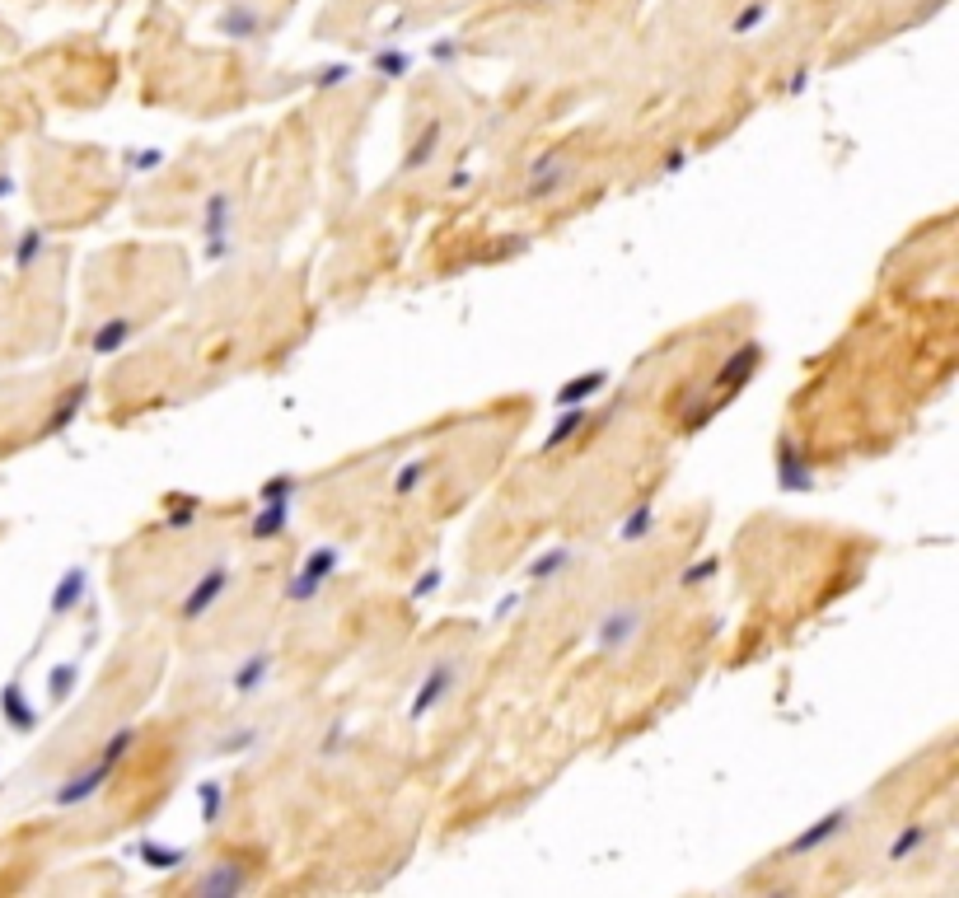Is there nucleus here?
I'll use <instances>...</instances> for the list:
<instances>
[{"label":"nucleus","mask_w":959,"mask_h":898,"mask_svg":"<svg viewBox=\"0 0 959 898\" xmlns=\"http://www.w3.org/2000/svg\"><path fill=\"white\" fill-rule=\"evenodd\" d=\"M641 627H646V603L623 599L614 609H604V618L594 623V650L599 656H623V650H632Z\"/></svg>","instance_id":"obj_1"},{"label":"nucleus","mask_w":959,"mask_h":898,"mask_svg":"<svg viewBox=\"0 0 959 898\" xmlns=\"http://www.w3.org/2000/svg\"><path fill=\"white\" fill-rule=\"evenodd\" d=\"M337 562H342V552H337L333 543L313 548L309 557L290 571V580H286V599H290V603H313V599L323 595V585L337 576Z\"/></svg>","instance_id":"obj_2"},{"label":"nucleus","mask_w":959,"mask_h":898,"mask_svg":"<svg viewBox=\"0 0 959 898\" xmlns=\"http://www.w3.org/2000/svg\"><path fill=\"white\" fill-rule=\"evenodd\" d=\"M852 824H856V810H852V805H838V810L824 814V819H815L809 828H800L796 838H791V842L782 847V856H786V861H805V856H815V852H824L829 842H838L842 833H852Z\"/></svg>","instance_id":"obj_3"},{"label":"nucleus","mask_w":959,"mask_h":898,"mask_svg":"<svg viewBox=\"0 0 959 898\" xmlns=\"http://www.w3.org/2000/svg\"><path fill=\"white\" fill-rule=\"evenodd\" d=\"M459 679H464V660L459 656H445V660H436L431 669H426V679H421V688H417V697H412V721H426L431 711H440L445 702H450V693L459 688Z\"/></svg>","instance_id":"obj_4"},{"label":"nucleus","mask_w":959,"mask_h":898,"mask_svg":"<svg viewBox=\"0 0 959 898\" xmlns=\"http://www.w3.org/2000/svg\"><path fill=\"white\" fill-rule=\"evenodd\" d=\"M118 767H122L118 758L98 754V758L85 767V772H75L71 781H61V787L52 791V805H57V810H80V805H89V800L108 787V777L118 772Z\"/></svg>","instance_id":"obj_5"},{"label":"nucleus","mask_w":959,"mask_h":898,"mask_svg":"<svg viewBox=\"0 0 959 898\" xmlns=\"http://www.w3.org/2000/svg\"><path fill=\"white\" fill-rule=\"evenodd\" d=\"M567 183H571V159L561 155V150H543V155H534V165H529L524 202H548V197H557Z\"/></svg>","instance_id":"obj_6"},{"label":"nucleus","mask_w":959,"mask_h":898,"mask_svg":"<svg viewBox=\"0 0 959 898\" xmlns=\"http://www.w3.org/2000/svg\"><path fill=\"white\" fill-rule=\"evenodd\" d=\"M772 468H777V487H782V492H809V487H815L809 454L791 435H782V445H777V454H772Z\"/></svg>","instance_id":"obj_7"},{"label":"nucleus","mask_w":959,"mask_h":898,"mask_svg":"<svg viewBox=\"0 0 959 898\" xmlns=\"http://www.w3.org/2000/svg\"><path fill=\"white\" fill-rule=\"evenodd\" d=\"M225 585H229V566H225V562H216L211 571H202V580H197L192 590H188V599L178 603V618H183V623H197V618H206V613L220 603Z\"/></svg>","instance_id":"obj_8"},{"label":"nucleus","mask_w":959,"mask_h":898,"mask_svg":"<svg viewBox=\"0 0 959 898\" xmlns=\"http://www.w3.org/2000/svg\"><path fill=\"white\" fill-rule=\"evenodd\" d=\"M758 361H763V347H758L754 337H749V342H739V347H735V351H731V356H725V361H721L716 380H712V384H716V394L725 398V394H735V388H744V384L754 380Z\"/></svg>","instance_id":"obj_9"},{"label":"nucleus","mask_w":959,"mask_h":898,"mask_svg":"<svg viewBox=\"0 0 959 898\" xmlns=\"http://www.w3.org/2000/svg\"><path fill=\"white\" fill-rule=\"evenodd\" d=\"M216 28L225 38H235V42H258L262 34H267V14H262L253 0H229V5L220 10Z\"/></svg>","instance_id":"obj_10"},{"label":"nucleus","mask_w":959,"mask_h":898,"mask_svg":"<svg viewBox=\"0 0 959 898\" xmlns=\"http://www.w3.org/2000/svg\"><path fill=\"white\" fill-rule=\"evenodd\" d=\"M248 885H253V875H248V865H239V861H216L206 875L192 879V889L206 894V898H235Z\"/></svg>","instance_id":"obj_11"},{"label":"nucleus","mask_w":959,"mask_h":898,"mask_svg":"<svg viewBox=\"0 0 959 898\" xmlns=\"http://www.w3.org/2000/svg\"><path fill=\"white\" fill-rule=\"evenodd\" d=\"M85 595H89V571H85V566H71V571L57 580V590H52V613H57V618H61V613H75L80 603H85Z\"/></svg>","instance_id":"obj_12"},{"label":"nucleus","mask_w":959,"mask_h":898,"mask_svg":"<svg viewBox=\"0 0 959 898\" xmlns=\"http://www.w3.org/2000/svg\"><path fill=\"white\" fill-rule=\"evenodd\" d=\"M286 525H290L286 501H262V510L253 515V525H248V538H253V543H276V538L286 533Z\"/></svg>","instance_id":"obj_13"},{"label":"nucleus","mask_w":959,"mask_h":898,"mask_svg":"<svg viewBox=\"0 0 959 898\" xmlns=\"http://www.w3.org/2000/svg\"><path fill=\"white\" fill-rule=\"evenodd\" d=\"M655 525H660L655 501H637L632 510L623 515V525H618V543H646V538L655 533Z\"/></svg>","instance_id":"obj_14"},{"label":"nucleus","mask_w":959,"mask_h":898,"mask_svg":"<svg viewBox=\"0 0 959 898\" xmlns=\"http://www.w3.org/2000/svg\"><path fill=\"white\" fill-rule=\"evenodd\" d=\"M932 838H936V828H932V824H903V828H899V838L889 842L885 861H889V865H903V861H913V856H917V852H922V847H927Z\"/></svg>","instance_id":"obj_15"},{"label":"nucleus","mask_w":959,"mask_h":898,"mask_svg":"<svg viewBox=\"0 0 959 898\" xmlns=\"http://www.w3.org/2000/svg\"><path fill=\"white\" fill-rule=\"evenodd\" d=\"M202 230H206V239H229V230H235V197H229V192H211L206 197Z\"/></svg>","instance_id":"obj_16"},{"label":"nucleus","mask_w":959,"mask_h":898,"mask_svg":"<svg viewBox=\"0 0 959 898\" xmlns=\"http://www.w3.org/2000/svg\"><path fill=\"white\" fill-rule=\"evenodd\" d=\"M131 333H136V323L118 314V319H108L104 328L89 337V347H94V356H112V351H122L127 342H131Z\"/></svg>","instance_id":"obj_17"},{"label":"nucleus","mask_w":959,"mask_h":898,"mask_svg":"<svg viewBox=\"0 0 959 898\" xmlns=\"http://www.w3.org/2000/svg\"><path fill=\"white\" fill-rule=\"evenodd\" d=\"M272 674V650H253L239 669H235V693H258Z\"/></svg>","instance_id":"obj_18"},{"label":"nucleus","mask_w":959,"mask_h":898,"mask_svg":"<svg viewBox=\"0 0 959 898\" xmlns=\"http://www.w3.org/2000/svg\"><path fill=\"white\" fill-rule=\"evenodd\" d=\"M585 421H590V412H585V407H581V403H576V407H561V417H557V426H553L548 435H543V454H553V449H561V445H567V440H571L576 431H581V426H585Z\"/></svg>","instance_id":"obj_19"},{"label":"nucleus","mask_w":959,"mask_h":898,"mask_svg":"<svg viewBox=\"0 0 959 898\" xmlns=\"http://www.w3.org/2000/svg\"><path fill=\"white\" fill-rule=\"evenodd\" d=\"M440 132H445L440 122H426V127H421L417 141H412V150H407V159H403V173H417V169L431 165V155H436V145H440Z\"/></svg>","instance_id":"obj_20"},{"label":"nucleus","mask_w":959,"mask_h":898,"mask_svg":"<svg viewBox=\"0 0 959 898\" xmlns=\"http://www.w3.org/2000/svg\"><path fill=\"white\" fill-rule=\"evenodd\" d=\"M604 384H608V374H604V370H590V374H585V380H571V384H561V388H557V403H561V407H576V403H590V398H594V394H599V388H604Z\"/></svg>","instance_id":"obj_21"},{"label":"nucleus","mask_w":959,"mask_h":898,"mask_svg":"<svg viewBox=\"0 0 959 898\" xmlns=\"http://www.w3.org/2000/svg\"><path fill=\"white\" fill-rule=\"evenodd\" d=\"M0 707H5V721H10L14 730H33V725H38V716H33L28 697H19V683H10V688L0 693Z\"/></svg>","instance_id":"obj_22"},{"label":"nucleus","mask_w":959,"mask_h":898,"mask_svg":"<svg viewBox=\"0 0 959 898\" xmlns=\"http://www.w3.org/2000/svg\"><path fill=\"white\" fill-rule=\"evenodd\" d=\"M571 566H576V552L553 548V552H543L538 562H529V580H553V576H561V571H571Z\"/></svg>","instance_id":"obj_23"},{"label":"nucleus","mask_w":959,"mask_h":898,"mask_svg":"<svg viewBox=\"0 0 959 898\" xmlns=\"http://www.w3.org/2000/svg\"><path fill=\"white\" fill-rule=\"evenodd\" d=\"M85 398H89V384H85V380L66 388V398L57 403V417L47 421V431H66V426H71V421H75V412L85 407Z\"/></svg>","instance_id":"obj_24"},{"label":"nucleus","mask_w":959,"mask_h":898,"mask_svg":"<svg viewBox=\"0 0 959 898\" xmlns=\"http://www.w3.org/2000/svg\"><path fill=\"white\" fill-rule=\"evenodd\" d=\"M43 249H47V234L38 230V225H28V230L19 234V243H14V267L28 272V267L43 257Z\"/></svg>","instance_id":"obj_25"},{"label":"nucleus","mask_w":959,"mask_h":898,"mask_svg":"<svg viewBox=\"0 0 959 898\" xmlns=\"http://www.w3.org/2000/svg\"><path fill=\"white\" fill-rule=\"evenodd\" d=\"M426 472H431V459H412L403 464L398 472H393V496H412L417 487L426 482Z\"/></svg>","instance_id":"obj_26"},{"label":"nucleus","mask_w":959,"mask_h":898,"mask_svg":"<svg viewBox=\"0 0 959 898\" xmlns=\"http://www.w3.org/2000/svg\"><path fill=\"white\" fill-rule=\"evenodd\" d=\"M258 744V730L253 725H235V730H225L216 744H211V754H244V748H253Z\"/></svg>","instance_id":"obj_27"},{"label":"nucleus","mask_w":959,"mask_h":898,"mask_svg":"<svg viewBox=\"0 0 959 898\" xmlns=\"http://www.w3.org/2000/svg\"><path fill=\"white\" fill-rule=\"evenodd\" d=\"M763 19H768V0H749V5H744L735 19H731V34H735V38H749Z\"/></svg>","instance_id":"obj_28"},{"label":"nucleus","mask_w":959,"mask_h":898,"mask_svg":"<svg viewBox=\"0 0 959 898\" xmlns=\"http://www.w3.org/2000/svg\"><path fill=\"white\" fill-rule=\"evenodd\" d=\"M197 800H202V819H206V828H216V824H220V814H225V791H220V781H206V787L197 791Z\"/></svg>","instance_id":"obj_29"},{"label":"nucleus","mask_w":959,"mask_h":898,"mask_svg":"<svg viewBox=\"0 0 959 898\" xmlns=\"http://www.w3.org/2000/svg\"><path fill=\"white\" fill-rule=\"evenodd\" d=\"M141 856H145V865H155V871H174V865H183V856L188 852H169V847H155V842H141Z\"/></svg>","instance_id":"obj_30"},{"label":"nucleus","mask_w":959,"mask_h":898,"mask_svg":"<svg viewBox=\"0 0 959 898\" xmlns=\"http://www.w3.org/2000/svg\"><path fill=\"white\" fill-rule=\"evenodd\" d=\"M407 71H412V61H407L403 52H393V47L375 57V75H384V80H403Z\"/></svg>","instance_id":"obj_31"},{"label":"nucleus","mask_w":959,"mask_h":898,"mask_svg":"<svg viewBox=\"0 0 959 898\" xmlns=\"http://www.w3.org/2000/svg\"><path fill=\"white\" fill-rule=\"evenodd\" d=\"M716 571H721V562H716V557H707L702 566H688L684 576H679V585H684V590H692V585H707V580L716 576Z\"/></svg>","instance_id":"obj_32"},{"label":"nucleus","mask_w":959,"mask_h":898,"mask_svg":"<svg viewBox=\"0 0 959 898\" xmlns=\"http://www.w3.org/2000/svg\"><path fill=\"white\" fill-rule=\"evenodd\" d=\"M290 496H295V478H272L267 487H262V501H286L290 505Z\"/></svg>","instance_id":"obj_33"},{"label":"nucleus","mask_w":959,"mask_h":898,"mask_svg":"<svg viewBox=\"0 0 959 898\" xmlns=\"http://www.w3.org/2000/svg\"><path fill=\"white\" fill-rule=\"evenodd\" d=\"M436 585H440V571H436V566H431V571H421V580L412 585V599H426V595L436 590Z\"/></svg>","instance_id":"obj_34"},{"label":"nucleus","mask_w":959,"mask_h":898,"mask_svg":"<svg viewBox=\"0 0 959 898\" xmlns=\"http://www.w3.org/2000/svg\"><path fill=\"white\" fill-rule=\"evenodd\" d=\"M342 80H346V66H328V71L319 75V85H323V89H333V85H342Z\"/></svg>","instance_id":"obj_35"},{"label":"nucleus","mask_w":959,"mask_h":898,"mask_svg":"<svg viewBox=\"0 0 959 898\" xmlns=\"http://www.w3.org/2000/svg\"><path fill=\"white\" fill-rule=\"evenodd\" d=\"M0 197H10V173H0Z\"/></svg>","instance_id":"obj_36"}]
</instances>
